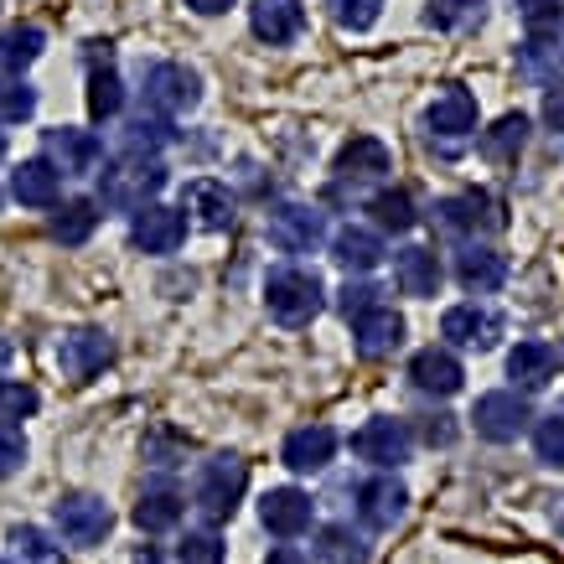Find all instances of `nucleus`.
<instances>
[{"mask_svg": "<svg viewBox=\"0 0 564 564\" xmlns=\"http://www.w3.org/2000/svg\"><path fill=\"white\" fill-rule=\"evenodd\" d=\"M109 362H115V343H109V332H99V326H78V332H68V337L57 343V368H63V378H73V383L99 378Z\"/></svg>", "mask_w": 564, "mask_h": 564, "instance_id": "obj_8", "label": "nucleus"}, {"mask_svg": "<svg viewBox=\"0 0 564 564\" xmlns=\"http://www.w3.org/2000/svg\"><path fill=\"white\" fill-rule=\"evenodd\" d=\"M352 347H358V358H368V362L393 358V352L404 347V316L389 306H373L368 316L352 322Z\"/></svg>", "mask_w": 564, "mask_h": 564, "instance_id": "obj_15", "label": "nucleus"}, {"mask_svg": "<svg viewBox=\"0 0 564 564\" xmlns=\"http://www.w3.org/2000/svg\"><path fill=\"white\" fill-rule=\"evenodd\" d=\"M554 358H560V362H564V347H560V352H554Z\"/></svg>", "mask_w": 564, "mask_h": 564, "instance_id": "obj_57", "label": "nucleus"}, {"mask_svg": "<svg viewBox=\"0 0 564 564\" xmlns=\"http://www.w3.org/2000/svg\"><path fill=\"white\" fill-rule=\"evenodd\" d=\"M36 115V88L26 78H0V124H21Z\"/></svg>", "mask_w": 564, "mask_h": 564, "instance_id": "obj_39", "label": "nucleus"}, {"mask_svg": "<svg viewBox=\"0 0 564 564\" xmlns=\"http://www.w3.org/2000/svg\"><path fill=\"white\" fill-rule=\"evenodd\" d=\"M441 337L451 347H471V352H492L502 337V316L487 306H451L441 316Z\"/></svg>", "mask_w": 564, "mask_h": 564, "instance_id": "obj_13", "label": "nucleus"}, {"mask_svg": "<svg viewBox=\"0 0 564 564\" xmlns=\"http://www.w3.org/2000/svg\"><path fill=\"white\" fill-rule=\"evenodd\" d=\"M42 161L57 176H94L104 166V140L94 130H78V124H57L42 135Z\"/></svg>", "mask_w": 564, "mask_h": 564, "instance_id": "obj_6", "label": "nucleus"}, {"mask_svg": "<svg viewBox=\"0 0 564 564\" xmlns=\"http://www.w3.org/2000/svg\"><path fill=\"white\" fill-rule=\"evenodd\" d=\"M176 560L182 564H223V539L213 529H197L176 544Z\"/></svg>", "mask_w": 564, "mask_h": 564, "instance_id": "obj_43", "label": "nucleus"}, {"mask_svg": "<svg viewBox=\"0 0 564 564\" xmlns=\"http://www.w3.org/2000/svg\"><path fill=\"white\" fill-rule=\"evenodd\" d=\"M352 451H358L362 462L373 466H404L414 451V435L404 420H389V414H378V420H368V425L352 435Z\"/></svg>", "mask_w": 564, "mask_h": 564, "instance_id": "obj_11", "label": "nucleus"}, {"mask_svg": "<svg viewBox=\"0 0 564 564\" xmlns=\"http://www.w3.org/2000/svg\"><path fill=\"white\" fill-rule=\"evenodd\" d=\"M481 6H487V0H430L425 21L435 32H466V26L481 21Z\"/></svg>", "mask_w": 564, "mask_h": 564, "instance_id": "obj_37", "label": "nucleus"}, {"mask_svg": "<svg viewBox=\"0 0 564 564\" xmlns=\"http://www.w3.org/2000/svg\"><path fill=\"white\" fill-rule=\"evenodd\" d=\"M172 124L161 120V115H135V120H124V155H145L155 161V151H166L172 145Z\"/></svg>", "mask_w": 564, "mask_h": 564, "instance_id": "obj_33", "label": "nucleus"}, {"mask_svg": "<svg viewBox=\"0 0 564 564\" xmlns=\"http://www.w3.org/2000/svg\"><path fill=\"white\" fill-rule=\"evenodd\" d=\"M249 26H254L259 42L285 47V42H295V36H301L306 11H301V0H254V6H249Z\"/></svg>", "mask_w": 564, "mask_h": 564, "instance_id": "obj_18", "label": "nucleus"}, {"mask_svg": "<svg viewBox=\"0 0 564 564\" xmlns=\"http://www.w3.org/2000/svg\"><path fill=\"white\" fill-rule=\"evenodd\" d=\"M11 554H17V564H63V549L52 544L42 529H32V523L11 529Z\"/></svg>", "mask_w": 564, "mask_h": 564, "instance_id": "obj_38", "label": "nucleus"}, {"mask_svg": "<svg viewBox=\"0 0 564 564\" xmlns=\"http://www.w3.org/2000/svg\"><path fill=\"white\" fill-rule=\"evenodd\" d=\"M554 414H560V420H564V399H560V410H554Z\"/></svg>", "mask_w": 564, "mask_h": 564, "instance_id": "obj_56", "label": "nucleus"}, {"mask_svg": "<svg viewBox=\"0 0 564 564\" xmlns=\"http://www.w3.org/2000/svg\"><path fill=\"white\" fill-rule=\"evenodd\" d=\"M166 187V166L161 161H145V155H120L99 172V207L109 213H130L135 218L140 207L155 203V192Z\"/></svg>", "mask_w": 564, "mask_h": 564, "instance_id": "obj_1", "label": "nucleus"}, {"mask_svg": "<svg viewBox=\"0 0 564 564\" xmlns=\"http://www.w3.org/2000/svg\"><path fill=\"white\" fill-rule=\"evenodd\" d=\"M326 6H332V21L347 26V32H368L378 11H383V0H326Z\"/></svg>", "mask_w": 564, "mask_h": 564, "instance_id": "obj_42", "label": "nucleus"}, {"mask_svg": "<svg viewBox=\"0 0 564 564\" xmlns=\"http://www.w3.org/2000/svg\"><path fill=\"white\" fill-rule=\"evenodd\" d=\"M477 124V99L462 84H441L435 104H430V130L441 135V145H462V135Z\"/></svg>", "mask_w": 564, "mask_h": 564, "instance_id": "obj_16", "label": "nucleus"}, {"mask_svg": "<svg viewBox=\"0 0 564 564\" xmlns=\"http://www.w3.org/2000/svg\"><path fill=\"white\" fill-rule=\"evenodd\" d=\"M368 213H373V223L389 228V234H410L414 218H420V213H414V197L404 187H383L373 203H368Z\"/></svg>", "mask_w": 564, "mask_h": 564, "instance_id": "obj_35", "label": "nucleus"}, {"mask_svg": "<svg viewBox=\"0 0 564 564\" xmlns=\"http://www.w3.org/2000/svg\"><path fill=\"white\" fill-rule=\"evenodd\" d=\"M533 456L544 466H564V420L560 414H549L533 425Z\"/></svg>", "mask_w": 564, "mask_h": 564, "instance_id": "obj_41", "label": "nucleus"}, {"mask_svg": "<svg viewBox=\"0 0 564 564\" xmlns=\"http://www.w3.org/2000/svg\"><path fill=\"white\" fill-rule=\"evenodd\" d=\"M187 6L197 11V17H223V11H228L234 0H187Z\"/></svg>", "mask_w": 564, "mask_h": 564, "instance_id": "obj_51", "label": "nucleus"}, {"mask_svg": "<svg viewBox=\"0 0 564 564\" xmlns=\"http://www.w3.org/2000/svg\"><path fill=\"white\" fill-rule=\"evenodd\" d=\"M36 389L32 383H0V430H21V420L36 414Z\"/></svg>", "mask_w": 564, "mask_h": 564, "instance_id": "obj_40", "label": "nucleus"}, {"mask_svg": "<svg viewBox=\"0 0 564 564\" xmlns=\"http://www.w3.org/2000/svg\"><path fill=\"white\" fill-rule=\"evenodd\" d=\"M378 295H383V291H378V285H368V280H347L343 295H337V311H343L347 322H358V316H368L373 306H383Z\"/></svg>", "mask_w": 564, "mask_h": 564, "instance_id": "obj_44", "label": "nucleus"}, {"mask_svg": "<svg viewBox=\"0 0 564 564\" xmlns=\"http://www.w3.org/2000/svg\"><path fill=\"white\" fill-rule=\"evenodd\" d=\"M471 420H477V435L492 445H508L518 441L523 430H529V399L523 393H481L477 410H471Z\"/></svg>", "mask_w": 564, "mask_h": 564, "instance_id": "obj_9", "label": "nucleus"}, {"mask_svg": "<svg viewBox=\"0 0 564 564\" xmlns=\"http://www.w3.org/2000/svg\"><path fill=\"white\" fill-rule=\"evenodd\" d=\"M182 239H187V213H176V207L151 203L130 218V243L140 254H176Z\"/></svg>", "mask_w": 564, "mask_h": 564, "instance_id": "obj_10", "label": "nucleus"}, {"mask_svg": "<svg viewBox=\"0 0 564 564\" xmlns=\"http://www.w3.org/2000/svg\"><path fill=\"white\" fill-rule=\"evenodd\" d=\"M326 291L316 270H274L264 280V306L280 326H306L316 311H322Z\"/></svg>", "mask_w": 564, "mask_h": 564, "instance_id": "obj_3", "label": "nucleus"}, {"mask_svg": "<svg viewBox=\"0 0 564 564\" xmlns=\"http://www.w3.org/2000/svg\"><path fill=\"white\" fill-rule=\"evenodd\" d=\"M94 228H99V203L94 197H73V203H57L52 207V239L78 249V243L94 239Z\"/></svg>", "mask_w": 564, "mask_h": 564, "instance_id": "obj_29", "label": "nucleus"}, {"mask_svg": "<svg viewBox=\"0 0 564 564\" xmlns=\"http://www.w3.org/2000/svg\"><path fill=\"white\" fill-rule=\"evenodd\" d=\"M6 368H11V343L0 337V373H6Z\"/></svg>", "mask_w": 564, "mask_h": 564, "instance_id": "obj_54", "label": "nucleus"}, {"mask_svg": "<svg viewBox=\"0 0 564 564\" xmlns=\"http://www.w3.org/2000/svg\"><path fill=\"white\" fill-rule=\"evenodd\" d=\"M280 456H285V466H291V471H322V466L337 456V430H332V425H301V430H291Z\"/></svg>", "mask_w": 564, "mask_h": 564, "instance_id": "obj_21", "label": "nucleus"}, {"mask_svg": "<svg viewBox=\"0 0 564 564\" xmlns=\"http://www.w3.org/2000/svg\"><path fill=\"white\" fill-rule=\"evenodd\" d=\"M451 435H456V430H451V420H445V414L425 420V441H430V445H451Z\"/></svg>", "mask_w": 564, "mask_h": 564, "instance_id": "obj_49", "label": "nucleus"}, {"mask_svg": "<svg viewBox=\"0 0 564 564\" xmlns=\"http://www.w3.org/2000/svg\"><path fill=\"white\" fill-rule=\"evenodd\" d=\"M523 145H529V115H502V120L481 135V155H487L492 166L518 161V155H523Z\"/></svg>", "mask_w": 564, "mask_h": 564, "instance_id": "obj_32", "label": "nucleus"}, {"mask_svg": "<svg viewBox=\"0 0 564 564\" xmlns=\"http://www.w3.org/2000/svg\"><path fill=\"white\" fill-rule=\"evenodd\" d=\"M264 564H306V554L301 549H291V544H280V549H270V560Z\"/></svg>", "mask_w": 564, "mask_h": 564, "instance_id": "obj_50", "label": "nucleus"}, {"mask_svg": "<svg viewBox=\"0 0 564 564\" xmlns=\"http://www.w3.org/2000/svg\"><path fill=\"white\" fill-rule=\"evenodd\" d=\"M389 166H393L389 145H383V140H373V135L347 140L343 151H337V176H343V182H378Z\"/></svg>", "mask_w": 564, "mask_h": 564, "instance_id": "obj_25", "label": "nucleus"}, {"mask_svg": "<svg viewBox=\"0 0 564 564\" xmlns=\"http://www.w3.org/2000/svg\"><path fill=\"white\" fill-rule=\"evenodd\" d=\"M182 213H192L207 234H223L234 223V192L223 187V182H213V176H197V182L182 187Z\"/></svg>", "mask_w": 564, "mask_h": 564, "instance_id": "obj_17", "label": "nucleus"}, {"mask_svg": "<svg viewBox=\"0 0 564 564\" xmlns=\"http://www.w3.org/2000/svg\"><path fill=\"white\" fill-rule=\"evenodd\" d=\"M332 259H337L343 270H352V274H368V270H378L383 243H378V234H368V228H352V223H347L343 234L332 239Z\"/></svg>", "mask_w": 564, "mask_h": 564, "instance_id": "obj_30", "label": "nucleus"}, {"mask_svg": "<svg viewBox=\"0 0 564 564\" xmlns=\"http://www.w3.org/2000/svg\"><path fill=\"white\" fill-rule=\"evenodd\" d=\"M430 218L441 234H497L502 228V203L492 192H456V197H441L430 207Z\"/></svg>", "mask_w": 564, "mask_h": 564, "instance_id": "obj_7", "label": "nucleus"}, {"mask_svg": "<svg viewBox=\"0 0 564 564\" xmlns=\"http://www.w3.org/2000/svg\"><path fill=\"white\" fill-rule=\"evenodd\" d=\"M311 513H316V502H311L301 487H270V492L259 497V523L280 539H295V533L311 529Z\"/></svg>", "mask_w": 564, "mask_h": 564, "instance_id": "obj_14", "label": "nucleus"}, {"mask_svg": "<svg viewBox=\"0 0 564 564\" xmlns=\"http://www.w3.org/2000/svg\"><path fill=\"white\" fill-rule=\"evenodd\" d=\"M0 161H6V130H0Z\"/></svg>", "mask_w": 564, "mask_h": 564, "instance_id": "obj_55", "label": "nucleus"}, {"mask_svg": "<svg viewBox=\"0 0 564 564\" xmlns=\"http://www.w3.org/2000/svg\"><path fill=\"white\" fill-rule=\"evenodd\" d=\"M203 104V78L182 63H151L145 68V109L172 120V115H192Z\"/></svg>", "mask_w": 564, "mask_h": 564, "instance_id": "obj_4", "label": "nucleus"}, {"mask_svg": "<svg viewBox=\"0 0 564 564\" xmlns=\"http://www.w3.org/2000/svg\"><path fill=\"white\" fill-rule=\"evenodd\" d=\"M243 487H249V466H243V456L223 451V456L203 462V477H197V513H203L207 523H228V518L239 513Z\"/></svg>", "mask_w": 564, "mask_h": 564, "instance_id": "obj_2", "label": "nucleus"}, {"mask_svg": "<svg viewBox=\"0 0 564 564\" xmlns=\"http://www.w3.org/2000/svg\"><path fill=\"white\" fill-rule=\"evenodd\" d=\"M554 368H560V358H554V347L549 343H518L513 352H508V378L529 393L544 389L549 378H554Z\"/></svg>", "mask_w": 564, "mask_h": 564, "instance_id": "obj_28", "label": "nucleus"}, {"mask_svg": "<svg viewBox=\"0 0 564 564\" xmlns=\"http://www.w3.org/2000/svg\"><path fill=\"white\" fill-rule=\"evenodd\" d=\"M358 497H362V518H368L373 529H393L399 518L410 513V492H404L399 477H373Z\"/></svg>", "mask_w": 564, "mask_h": 564, "instance_id": "obj_26", "label": "nucleus"}, {"mask_svg": "<svg viewBox=\"0 0 564 564\" xmlns=\"http://www.w3.org/2000/svg\"><path fill=\"white\" fill-rule=\"evenodd\" d=\"M52 523H57V533L68 539V544L78 549H94L104 544V533L115 529V513H109V502L94 492H68L52 502Z\"/></svg>", "mask_w": 564, "mask_h": 564, "instance_id": "obj_5", "label": "nucleus"}, {"mask_svg": "<svg viewBox=\"0 0 564 564\" xmlns=\"http://www.w3.org/2000/svg\"><path fill=\"white\" fill-rule=\"evenodd\" d=\"M11 197L21 207H57L63 203V176L52 172L42 155H32V161H21L11 172Z\"/></svg>", "mask_w": 564, "mask_h": 564, "instance_id": "obj_22", "label": "nucleus"}, {"mask_svg": "<svg viewBox=\"0 0 564 564\" xmlns=\"http://www.w3.org/2000/svg\"><path fill=\"white\" fill-rule=\"evenodd\" d=\"M182 492H176L172 481H155V487H145L140 492V502H135V523L145 533H166V529H176L182 523Z\"/></svg>", "mask_w": 564, "mask_h": 564, "instance_id": "obj_27", "label": "nucleus"}, {"mask_svg": "<svg viewBox=\"0 0 564 564\" xmlns=\"http://www.w3.org/2000/svg\"><path fill=\"white\" fill-rule=\"evenodd\" d=\"M135 564H161V549H155V544H140L135 549Z\"/></svg>", "mask_w": 564, "mask_h": 564, "instance_id": "obj_52", "label": "nucleus"}, {"mask_svg": "<svg viewBox=\"0 0 564 564\" xmlns=\"http://www.w3.org/2000/svg\"><path fill=\"white\" fill-rule=\"evenodd\" d=\"M518 21H523L529 42H560L564 0H518Z\"/></svg>", "mask_w": 564, "mask_h": 564, "instance_id": "obj_34", "label": "nucleus"}, {"mask_svg": "<svg viewBox=\"0 0 564 564\" xmlns=\"http://www.w3.org/2000/svg\"><path fill=\"white\" fill-rule=\"evenodd\" d=\"M523 68H529V78H549V73L560 68V47L554 42H529L523 47Z\"/></svg>", "mask_w": 564, "mask_h": 564, "instance_id": "obj_46", "label": "nucleus"}, {"mask_svg": "<svg viewBox=\"0 0 564 564\" xmlns=\"http://www.w3.org/2000/svg\"><path fill=\"white\" fill-rule=\"evenodd\" d=\"M120 109H124V84H120V73L94 68V73H88V115H94V120H115Z\"/></svg>", "mask_w": 564, "mask_h": 564, "instance_id": "obj_36", "label": "nucleus"}, {"mask_svg": "<svg viewBox=\"0 0 564 564\" xmlns=\"http://www.w3.org/2000/svg\"><path fill=\"white\" fill-rule=\"evenodd\" d=\"M462 362L451 358L445 347H420L410 358V383L420 393H435V399H451V393L462 389Z\"/></svg>", "mask_w": 564, "mask_h": 564, "instance_id": "obj_19", "label": "nucleus"}, {"mask_svg": "<svg viewBox=\"0 0 564 564\" xmlns=\"http://www.w3.org/2000/svg\"><path fill=\"white\" fill-rule=\"evenodd\" d=\"M456 280H462V291L492 295L508 280V259L497 254V249H487V243H466L462 254H456Z\"/></svg>", "mask_w": 564, "mask_h": 564, "instance_id": "obj_20", "label": "nucleus"}, {"mask_svg": "<svg viewBox=\"0 0 564 564\" xmlns=\"http://www.w3.org/2000/svg\"><path fill=\"white\" fill-rule=\"evenodd\" d=\"M554 529H560V533H564V492H560V497H554Z\"/></svg>", "mask_w": 564, "mask_h": 564, "instance_id": "obj_53", "label": "nucleus"}, {"mask_svg": "<svg viewBox=\"0 0 564 564\" xmlns=\"http://www.w3.org/2000/svg\"><path fill=\"white\" fill-rule=\"evenodd\" d=\"M326 239V218L306 203H280L270 213V243H280L285 254H311Z\"/></svg>", "mask_w": 564, "mask_h": 564, "instance_id": "obj_12", "label": "nucleus"}, {"mask_svg": "<svg viewBox=\"0 0 564 564\" xmlns=\"http://www.w3.org/2000/svg\"><path fill=\"white\" fill-rule=\"evenodd\" d=\"M368 539H362L352 523H326L322 533H316V560L322 564H368Z\"/></svg>", "mask_w": 564, "mask_h": 564, "instance_id": "obj_31", "label": "nucleus"}, {"mask_svg": "<svg viewBox=\"0 0 564 564\" xmlns=\"http://www.w3.org/2000/svg\"><path fill=\"white\" fill-rule=\"evenodd\" d=\"M26 466V435L21 430H0V477H17Z\"/></svg>", "mask_w": 564, "mask_h": 564, "instance_id": "obj_45", "label": "nucleus"}, {"mask_svg": "<svg viewBox=\"0 0 564 564\" xmlns=\"http://www.w3.org/2000/svg\"><path fill=\"white\" fill-rule=\"evenodd\" d=\"M42 47H47V32H42L36 21L6 26V32H0V78H21V73L42 57Z\"/></svg>", "mask_w": 564, "mask_h": 564, "instance_id": "obj_24", "label": "nucleus"}, {"mask_svg": "<svg viewBox=\"0 0 564 564\" xmlns=\"http://www.w3.org/2000/svg\"><path fill=\"white\" fill-rule=\"evenodd\" d=\"M393 280H399V291L404 295H435L441 291V259H435V249H425V243H410V249H399L393 254Z\"/></svg>", "mask_w": 564, "mask_h": 564, "instance_id": "obj_23", "label": "nucleus"}, {"mask_svg": "<svg viewBox=\"0 0 564 564\" xmlns=\"http://www.w3.org/2000/svg\"><path fill=\"white\" fill-rule=\"evenodd\" d=\"M0 203H6V192H0Z\"/></svg>", "mask_w": 564, "mask_h": 564, "instance_id": "obj_58", "label": "nucleus"}, {"mask_svg": "<svg viewBox=\"0 0 564 564\" xmlns=\"http://www.w3.org/2000/svg\"><path fill=\"white\" fill-rule=\"evenodd\" d=\"M145 456H151L155 466H176L182 456H187V441H176V435H155V441H145Z\"/></svg>", "mask_w": 564, "mask_h": 564, "instance_id": "obj_47", "label": "nucleus"}, {"mask_svg": "<svg viewBox=\"0 0 564 564\" xmlns=\"http://www.w3.org/2000/svg\"><path fill=\"white\" fill-rule=\"evenodd\" d=\"M544 124L554 130V135H564V84H554L544 94Z\"/></svg>", "mask_w": 564, "mask_h": 564, "instance_id": "obj_48", "label": "nucleus"}]
</instances>
